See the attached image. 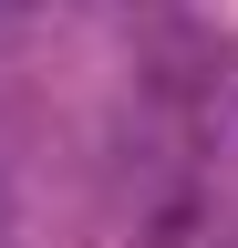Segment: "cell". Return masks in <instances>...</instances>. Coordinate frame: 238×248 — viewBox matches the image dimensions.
I'll list each match as a JSON object with an SVG mask.
<instances>
[{"label": "cell", "mask_w": 238, "mask_h": 248, "mask_svg": "<svg viewBox=\"0 0 238 248\" xmlns=\"http://www.w3.org/2000/svg\"><path fill=\"white\" fill-rule=\"evenodd\" d=\"M0 21H11V0H0Z\"/></svg>", "instance_id": "1"}]
</instances>
